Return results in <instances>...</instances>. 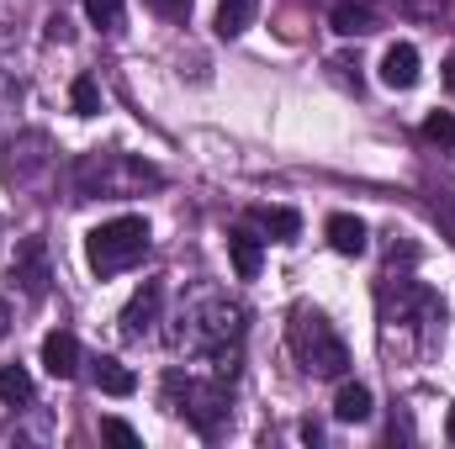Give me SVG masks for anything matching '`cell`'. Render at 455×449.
Instances as JSON below:
<instances>
[{"mask_svg":"<svg viewBox=\"0 0 455 449\" xmlns=\"http://www.w3.org/2000/svg\"><path fill=\"white\" fill-rule=\"evenodd\" d=\"M286 343H291V359H297L307 375H318V381H344L349 349H344V338L334 334V323H329L323 312L297 307L291 323H286Z\"/></svg>","mask_w":455,"mask_h":449,"instance_id":"cell-1","label":"cell"},{"mask_svg":"<svg viewBox=\"0 0 455 449\" xmlns=\"http://www.w3.org/2000/svg\"><path fill=\"white\" fill-rule=\"evenodd\" d=\"M143 254H148V223L143 217H112V223L91 227V238H85V259L96 275H122Z\"/></svg>","mask_w":455,"mask_h":449,"instance_id":"cell-2","label":"cell"},{"mask_svg":"<svg viewBox=\"0 0 455 449\" xmlns=\"http://www.w3.org/2000/svg\"><path fill=\"white\" fill-rule=\"evenodd\" d=\"M164 391H170V407H175L186 423H196L202 434H218V423H223V413H228V386H223V381L170 375V381H164Z\"/></svg>","mask_w":455,"mask_h":449,"instance_id":"cell-3","label":"cell"},{"mask_svg":"<svg viewBox=\"0 0 455 449\" xmlns=\"http://www.w3.org/2000/svg\"><path fill=\"white\" fill-rule=\"evenodd\" d=\"M138 185H159V175L148 169V164H132V159H122V154H96V159H85L80 164V191L85 196H132Z\"/></svg>","mask_w":455,"mask_h":449,"instance_id":"cell-4","label":"cell"},{"mask_svg":"<svg viewBox=\"0 0 455 449\" xmlns=\"http://www.w3.org/2000/svg\"><path fill=\"white\" fill-rule=\"evenodd\" d=\"M191 343L196 349H207V354H228V343H238L243 338V307L238 302H223V296H212V302H202L196 312H191Z\"/></svg>","mask_w":455,"mask_h":449,"instance_id":"cell-5","label":"cell"},{"mask_svg":"<svg viewBox=\"0 0 455 449\" xmlns=\"http://www.w3.org/2000/svg\"><path fill=\"white\" fill-rule=\"evenodd\" d=\"M159 307H164V280H143L132 291V302L122 307V334L127 338H148L159 323Z\"/></svg>","mask_w":455,"mask_h":449,"instance_id":"cell-6","label":"cell"},{"mask_svg":"<svg viewBox=\"0 0 455 449\" xmlns=\"http://www.w3.org/2000/svg\"><path fill=\"white\" fill-rule=\"evenodd\" d=\"M11 275L27 286V296H32V302H37V296H48V243H43V238H27V243L16 248Z\"/></svg>","mask_w":455,"mask_h":449,"instance_id":"cell-7","label":"cell"},{"mask_svg":"<svg viewBox=\"0 0 455 449\" xmlns=\"http://www.w3.org/2000/svg\"><path fill=\"white\" fill-rule=\"evenodd\" d=\"M381 85H392V91H413L419 85V48L413 43H392L381 53Z\"/></svg>","mask_w":455,"mask_h":449,"instance_id":"cell-8","label":"cell"},{"mask_svg":"<svg viewBox=\"0 0 455 449\" xmlns=\"http://www.w3.org/2000/svg\"><path fill=\"white\" fill-rule=\"evenodd\" d=\"M228 254H233L238 280H254V275H259L265 248H259V238H254V223H249V227H228Z\"/></svg>","mask_w":455,"mask_h":449,"instance_id":"cell-9","label":"cell"},{"mask_svg":"<svg viewBox=\"0 0 455 449\" xmlns=\"http://www.w3.org/2000/svg\"><path fill=\"white\" fill-rule=\"evenodd\" d=\"M43 365H48L53 381H69V375L80 370V343H75V334H48L43 338Z\"/></svg>","mask_w":455,"mask_h":449,"instance_id":"cell-10","label":"cell"},{"mask_svg":"<svg viewBox=\"0 0 455 449\" xmlns=\"http://www.w3.org/2000/svg\"><path fill=\"white\" fill-rule=\"evenodd\" d=\"M249 223L259 227L265 238H275V243H291V238L302 232V217H297L291 207H254V212H249Z\"/></svg>","mask_w":455,"mask_h":449,"instance_id":"cell-11","label":"cell"},{"mask_svg":"<svg viewBox=\"0 0 455 449\" xmlns=\"http://www.w3.org/2000/svg\"><path fill=\"white\" fill-rule=\"evenodd\" d=\"M323 232H329L334 254H349V259H355V254H365V223H360V217H349V212H334Z\"/></svg>","mask_w":455,"mask_h":449,"instance_id":"cell-12","label":"cell"},{"mask_svg":"<svg viewBox=\"0 0 455 449\" xmlns=\"http://www.w3.org/2000/svg\"><path fill=\"white\" fill-rule=\"evenodd\" d=\"M371 27H376V11H371L365 0H339V5H334V32H339V37H365Z\"/></svg>","mask_w":455,"mask_h":449,"instance_id":"cell-13","label":"cell"},{"mask_svg":"<svg viewBox=\"0 0 455 449\" xmlns=\"http://www.w3.org/2000/svg\"><path fill=\"white\" fill-rule=\"evenodd\" d=\"M334 418H339V423H365V418H371V386L344 381L339 397H334Z\"/></svg>","mask_w":455,"mask_h":449,"instance_id":"cell-14","label":"cell"},{"mask_svg":"<svg viewBox=\"0 0 455 449\" xmlns=\"http://www.w3.org/2000/svg\"><path fill=\"white\" fill-rule=\"evenodd\" d=\"M259 16V0H218V37H238L249 32Z\"/></svg>","mask_w":455,"mask_h":449,"instance_id":"cell-15","label":"cell"},{"mask_svg":"<svg viewBox=\"0 0 455 449\" xmlns=\"http://www.w3.org/2000/svg\"><path fill=\"white\" fill-rule=\"evenodd\" d=\"M96 386H101L107 397H132V391H138V375H132L122 359H96Z\"/></svg>","mask_w":455,"mask_h":449,"instance_id":"cell-16","label":"cell"},{"mask_svg":"<svg viewBox=\"0 0 455 449\" xmlns=\"http://www.w3.org/2000/svg\"><path fill=\"white\" fill-rule=\"evenodd\" d=\"M0 402H5V407L32 402V375H27L21 365H0Z\"/></svg>","mask_w":455,"mask_h":449,"instance_id":"cell-17","label":"cell"},{"mask_svg":"<svg viewBox=\"0 0 455 449\" xmlns=\"http://www.w3.org/2000/svg\"><path fill=\"white\" fill-rule=\"evenodd\" d=\"M69 101H75V112H80V116H96V112H101V85H96L91 75H80V80H75V91H69Z\"/></svg>","mask_w":455,"mask_h":449,"instance_id":"cell-18","label":"cell"},{"mask_svg":"<svg viewBox=\"0 0 455 449\" xmlns=\"http://www.w3.org/2000/svg\"><path fill=\"white\" fill-rule=\"evenodd\" d=\"M85 16L101 32H122V0H85Z\"/></svg>","mask_w":455,"mask_h":449,"instance_id":"cell-19","label":"cell"},{"mask_svg":"<svg viewBox=\"0 0 455 449\" xmlns=\"http://www.w3.org/2000/svg\"><path fill=\"white\" fill-rule=\"evenodd\" d=\"M424 138H429V143H445V148H455V116L451 112H435L429 122H424Z\"/></svg>","mask_w":455,"mask_h":449,"instance_id":"cell-20","label":"cell"},{"mask_svg":"<svg viewBox=\"0 0 455 449\" xmlns=\"http://www.w3.org/2000/svg\"><path fill=\"white\" fill-rule=\"evenodd\" d=\"M101 434H107V439H112V445H138V434H132V429H127V423H122V418H107V423H101Z\"/></svg>","mask_w":455,"mask_h":449,"instance_id":"cell-21","label":"cell"},{"mask_svg":"<svg viewBox=\"0 0 455 449\" xmlns=\"http://www.w3.org/2000/svg\"><path fill=\"white\" fill-rule=\"evenodd\" d=\"M148 11H159V16H170V21H180V16H191V0H143Z\"/></svg>","mask_w":455,"mask_h":449,"instance_id":"cell-22","label":"cell"},{"mask_svg":"<svg viewBox=\"0 0 455 449\" xmlns=\"http://www.w3.org/2000/svg\"><path fill=\"white\" fill-rule=\"evenodd\" d=\"M440 5H445V0H397L403 16H440Z\"/></svg>","mask_w":455,"mask_h":449,"instance_id":"cell-23","label":"cell"},{"mask_svg":"<svg viewBox=\"0 0 455 449\" xmlns=\"http://www.w3.org/2000/svg\"><path fill=\"white\" fill-rule=\"evenodd\" d=\"M11 334V302H5V296H0V338Z\"/></svg>","mask_w":455,"mask_h":449,"instance_id":"cell-24","label":"cell"},{"mask_svg":"<svg viewBox=\"0 0 455 449\" xmlns=\"http://www.w3.org/2000/svg\"><path fill=\"white\" fill-rule=\"evenodd\" d=\"M445 91H451V96H455V53H451V59H445Z\"/></svg>","mask_w":455,"mask_h":449,"instance_id":"cell-25","label":"cell"},{"mask_svg":"<svg viewBox=\"0 0 455 449\" xmlns=\"http://www.w3.org/2000/svg\"><path fill=\"white\" fill-rule=\"evenodd\" d=\"M445 439L455 445V407H451V418H445Z\"/></svg>","mask_w":455,"mask_h":449,"instance_id":"cell-26","label":"cell"},{"mask_svg":"<svg viewBox=\"0 0 455 449\" xmlns=\"http://www.w3.org/2000/svg\"><path fill=\"white\" fill-rule=\"evenodd\" d=\"M0 232H5V227H0Z\"/></svg>","mask_w":455,"mask_h":449,"instance_id":"cell-27","label":"cell"}]
</instances>
